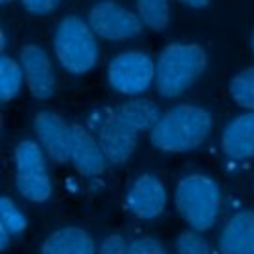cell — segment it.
I'll use <instances>...</instances> for the list:
<instances>
[{
  "label": "cell",
  "instance_id": "ffe728a7",
  "mask_svg": "<svg viewBox=\"0 0 254 254\" xmlns=\"http://www.w3.org/2000/svg\"><path fill=\"white\" fill-rule=\"evenodd\" d=\"M0 226H4L12 236H20L28 226L26 214L10 196L0 198Z\"/></svg>",
  "mask_w": 254,
  "mask_h": 254
},
{
  "label": "cell",
  "instance_id": "52a82bcc",
  "mask_svg": "<svg viewBox=\"0 0 254 254\" xmlns=\"http://www.w3.org/2000/svg\"><path fill=\"white\" fill-rule=\"evenodd\" d=\"M87 24L97 38L107 42H127L137 38L143 30L139 14L113 0H101L93 4L87 12Z\"/></svg>",
  "mask_w": 254,
  "mask_h": 254
},
{
  "label": "cell",
  "instance_id": "30bf717a",
  "mask_svg": "<svg viewBox=\"0 0 254 254\" xmlns=\"http://www.w3.org/2000/svg\"><path fill=\"white\" fill-rule=\"evenodd\" d=\"M20 64L30 93L40 101L50 99L56 93L58 83H56L54 64L48 52L36 44H26L20 50Z\"/></svg>",
  "mask_w": 254,
  "mask_h": 254
},
{
  "label": "cell",
  "instance_id": "2e32d148",
  "mask_svg": "<svg viewBox=\"0 0 254 254\" xmlns=\"http://www.w3.org/2000/svg\"><path fill=\"white\" fill-rule=\"evenodd\" d=\"M139 133L141 131H151L155 127V123L159 121V109L157 105L151 101V99H145V97H131L127 99L125 103L119 105L117 109Z\"/></svg>",
  "mask_w": 254,
  "mask_h": 254
},
{
  "label": "cell",
  "instance_id": "ac0fdd59",
  "mask_svg": "<svg viewBox=\"0 0 254 254\" xmlns=\"http://www.w3.org/2000/svg\"><path fill=\"white\" fill-rule=\"evenodd\" d=\"M135 6L145 28L153 32H161L169 26L171 20L169 0H135Z\"/></svg>",
  "mask_w": 254,
  "mask_h": 254
},
{
  "label": "cell",
  "instance_id": "6da1fadb",
  "mask_svg": "<svg viewBox=\"0 0 254 254\" xmlns=\"http://www.w3.org/2000/svg\"><path fill=\"white\" fill-rule=\"evenodd\" d=\"M212 115L192 103H179L167 109L149 131L151 145L165 153H187L200 147L212 133Z\"/></svg>",
  "mask_w": 254,
  "mask_h": 254
},
{
  "label": "cell",
  "instance_id": "9c48e42d",
  "mask_svg": "<svg viewBox=\"0 0 254 254\" xmlns=\"http://www.w3.org/2000/svg\"><path fill=\"white\" fill-rule=\"evenodd\" d=\"M167 200H169V194L163 181L151 173L139 175L125 194L127 210L141 220L159 218L167 206Z\"/></svg>",
  "mask_w": 254,
  "mask_h": 254
},
{
  "label": "cell",
  "instance_id": "5bb4252c",
  "mask_svg": "<svg viewBox=\"0 0 254 254\" xmlns=\"http://www.w3.org/2000/svg\"><path fill=\"white\" fill-rule=\"evenodd\" d=\"M220 254H254V212H234L218 236Z\"/></svg>",
  "mask_w": 254,
  "mask_h": 254
},
{
  "label": "cell",
  "instance_id": "44dd1931",
  "mask_svg": "<svg viewBox=\"0 0 254 254\" xmlns=\"http://www.w3.org/2000/svg\"><path fill=\"white\" fill-rule=\"evenodd\" d=\"M177 254H210L206 238L196 230H185L177 238Z\"/></svg>",
  "mask_w": 254,
  "mask_h": 254
},
{
  "label": "cell",
  "instance_id": "8fae6325",
  "mask_svg": "<svg viewBox=\"0 0 254 254\" xmlns=\"http://www.w3.org/2000/svg\"><path fill=\"white\" fill-rule=\"evenodd\" d=\"M36 139L54 163H67L71 159V125L54 111H40L34 117Z\"/></svg>",
  "mask_w": 254,
  "mask_h": 254
},
{
  "label": "cell",
  "instance_id": "9a60e30c",
  "mask_svg": "<svg viewBox=\"0 0 254 254\" xmlns=\"http://www.w3.org/2000/svg\"><path fill=\"white\" fill-rule=\"evenodd\" d=\"M40 254H95V242L87 230L79 226H64L54 230L42 242Z\"/></svg>",
  "mask_w": 254,
  "mask_h": 254
},
{
  "label": "cell",
  "instance_id": "277c9868",
  "mask_svg": "<svg viewBox=\"0 0 254 254\" xmlns=\"http://www.w3.org/2000/svg\"><path fill=\"white\" fill-rule=\"evenodd\" d=\"M220 189L216 181L202 173L183 177L175 187V206L190 230H210L220 212Z\"/></svg>",
  "mask_w": 254,
  "mask_h": 254
},
{
  "label": "cell",
  "instance_id": "e0dca14e",
  "mask_svg": "<svg viewBox=\"0 0 254 254\" xmlns=\"http://www.w3.org/2000/svg\"><path fill=\"white\" fill-rule=\"evenodd\" d=\"M24 83H26V77H24L22 64L10 56H2L0 58V99L2 101L14 99L20 93Z\"/></svg>",
  "mask_w": 254,
  "mask_h": 254
},
{
  "label": "cell",
  "instance_id": "7402d4cb",
  "mask_svg": "<svg viewBox=\"0 0 254 254\" xmlns=\"http://www.w3.org/2000/svg\"><path fill=\"white\" fill-rule=\"evenodd\" d=\"M129 254H169L161 240L143 236L129 242Z\"/></svg>",
  "mask_w": 254,
  "mask_h": 254
},
{
  "label": "cell",
  "instance_id": "7c38bea8",
  "mask_svg": "<svg viewBox=\"0 0 254 254\" xmlns=\"http://www.w3.org/2000/svg\"><path fill=\"white\" fill-rule=\"evenodd\" d=\"M71 165L83 177H97L107 167V157L99 141L87 131V127L73 123L71 125Z\"/></svg>",
  "mask_w": 254,
  "mask_h": 254
},
{
  "label": "cell",
  "instance_id": "cb8c5ba5",
  "mask_svg": "<svg viewBox=\"0 0 254 254\" xmlns=\"http://www.w3.org/2000/svg\"><path fill=\"white\" fill-rule=\"evenodd\" d=\"M99 254H129V244L125 242L123 236L111 234L105 236L103 242L99 244Z\"/></svg>",
  "mask_w": 254,
  "mask_h": 254
},
{
  "label": "cell",
  "instance_id": "3957f363",
  "mask_svg": "<svg viewBox=\"0 0 254 254\" xmlns=\"http://www.w3.org/2000/svg\"><path fill=\"white\" fill-rule=\"evenodd\" d=\"M52 48L58 64L73 75L91 71L99 62L97 36L79 16H64L56 24Z\"/></svg>",
  "mask_w": 254,
  "mask_h": 254
},
{
  "label": "cell",
  "instance_id": "7a4b0ae2",
  "mask_svg": "<svg viewBox=\"0 0 254 254\" xmlns=\"http://www.w3.org/2000/svg\"><path fill=\"white\" fill-rule=\"evenodd\" d=\"M206 52L198 44L175 42L163 48L155 60V87L159 95L173 99L183 95L206 69Z\"/></svg>",
  "mask_w": 254,
  "mask_h": 254
},
{
  "label": "cell",
  "instance_id": "484cf974",
  "mask_svg": "<svg viewBox=\"0 0 254 254\" xmlns=\"http://www.w3.org/2000/svg\"><path fill=\"white\" fill-rule=\"evenodd\" d=\"M10 238H12V234H10L4 226H0V248H2V250H8V246H10Z\"/></svg>",
  "mask_w": 254,
  "mask_h": 254
},
{
  "label": "cell",
  "instance_id": "603a6c76",
  "mask_svg": "<svg viewBox=\"0 0 254 254\" xmlns=\"http://www.w3.org/2000/svg\"><path fill=\"white\" fill-rule=\"evenodd\" d=\"M22 2V8L32 14V16H46V14H52L60 4L62 0H20Z\"/></svg>",
  "mask_w": 254,
  "mask_h": 254
},
{
  "label": "cell",
  "instance_id": "83f0119b",
  "mask_svg": "<svg viewBox=\"0 0 254 254\" xmlns=\"http://www.w3.org/2000/svg\"><path fill=\"white\" fill-rule=\"evenodd\" d=\"M0 2H4V4H8V2H12V0H0Z\"/></svg>",
  "mask_w": 254,
  "mask_h": 254
},
{
  "label": "cell",
  "instance_id": "d4e9b609",
  "mask_svg": "<svg viewBox=\"0 0 254 254\" xmlns=\"http://www.w3.org/2000/svg\"><path fill=\"white\" fill-rule=\"evenodd\" d=\"M177 2H181L183 6H189V8H206L208 4H210V0H177Z\"/></svg>",
  "mask_w": 254,
  "mask_h": 254
},
{
  "label": "cell",
  "instance_id": "5b68a950",
  "mask_svg": "<svg viewBox=\"0 0 254 254\" xmlns=\"http://www.w3.org/2000/svg\"><path fill=\"white\" fill-rule=\"evenodd\" d=\"M46 151L38 141L24 139L14 149V183L18 192L30 202H46L52 196V179L48 173Z\"/></svg>",
  "mask_w": 254,
  "mask_h": 254
},
{
  "label": "cell",
  "instance_id": "8992f818",
  "mask_svg": "<svg viewBox=\"0 0 254 254\" xmlns=\"http://www.w3.org/2000/svg\"><path fill=\"white\" fill-rule=\"evenodd\" d=\"M107 81L121 95L139 97L155 83V60L143 50H127L107 64Z\"/></svg>",
  "mask_w": 254,
  "mask_h": 254
},
{
  "label": "cell",
  "instance_id": "ba28073f",
  "mask_svg": "<svg viewBox=\"0 0 254 254\" xmlns=\"http://www.w3.org/2000/svg\"><path fill=\"white\" fill-rule=\"evenodd\" d=\"M139 131L119 113H109L97 127V141L111 165H123L137 147Z\"/></svg>",
  "mask_w": 254,
  "mask_h": 254
},
{
  "label": "cell",
  "instance_id": "4fadbf2b",
  "mask_svg": "<svg viewBox=\"0 0 254 254\" xmlns=\"http://www.w3.org/2000/svg\"><path fill=\"white\" fill-rule=\"evenodd\" d=\"M220 149L232 161L254 157V111L236 115L220 135Z\"/></svg>",
  "mask_w": 254,
  "mask_h": 254
},
{
  "label": "cell",
  "instance_id": "4316f807",
  "mask_svg": "<svg viewBox=\"0 0 254 254\" xmlns=\"http://www.w3.org/2000/svg\"><path fill=\"white\" fill-rule=\"evenodd\" d=\"M250 46H252V52H254V34H252V42H250Z\"/></svg>",
  "mask_w": 254,
  "mask_h": 254
},
{
  "label": "cell",
  "instance_id": "d6986e66",
  "mask_svg": "<svg viewBox=\"0 0 254 254\" xmlns=\"http://www.w3.org/2000/svg\"><path fill=\"white\" fill-rule=\"evenodd\" d=\"M232 101L248 111H254V65L238 71L228 85Z\"/></svg>",
  "mask_w": 254,
  "mask_h": 254
}]
</instances>
